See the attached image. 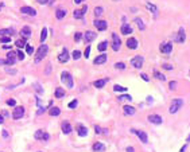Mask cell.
I'll use <instances>...</instances> for the list:
<instances>
[{
  "label": "cell",
  "mask_w": 190,
  "mask_h": 152,
  "mask_svg": "<svg viewBox=\"0 0 190 152\" xmlns=\"http://www.w3.org/2000/svg\"><path fill=\"white\" fill-rule=\"evenodd\" d=\"M47 51H49V47L46 45H42L39 46V49H38V51H36V55H35V63H38V62H40L42 59L47 55Z\"/></svg>",
  "instance_id": "obj_1"
},
{
  "label": "cell",
  "mask_w": 190,
  "mask_h": 152,
  "mask_svg": "<svg viewBox=\"0 0 190 152\" xmlns=\"http://www.w3.org/2000/svg\"><path fill=\"white\" fill-rule=\"evenodd\" d=\"M182 106H183V100H182V98L172 100L171 105H170V108H168V112H170V113H177Z\"/></svg>",
  "instance_id": "obj_2"
},
{
  "label": "cell",
  "mask_w": 190,
  "mask_h": 152,
  "mask_svg": "<svg viewBox=\"0 0 190 152\" xmlns=\"http://www.w3.org/2000/svg\"><path fill=\"white\" fill-rule=\"evenodd\" d=\"M61 81H62V84H65V85L67 86V88H73V77H71L70 73H67V72H62L61 74Z\"/></svg>",
  "instance_id": "obj_3"
},
{
  "label": "cell",
  "mask_w": 190,
  "mask_h": 152,
  "mask_svg": "<svg viewBox=\"0 0 190 152\" xmlns=\"http://www.w3.org/2000/svg\"><path fill=\"white\" fill-rule=\"evenodd\" d=\"M143 62H144V58H143L141 55H136V57H133V58L131 59V65H132L133 67H136V69H140V67L143 66Z\"/></svg>",
  "instance_id": "obj_4"
},
{
  "label": "cell",
  "mask_w": 190,
  "mask_h": 152,
  "mask_svg": "<svg viewBox=\"0 0 190 152\" xmlns=\"http://www.w3.org/2000/svg\"><path fill=\"white\" fill-rule=\"evenodd\" d=\"M23 115H24V108L23 106H15L12 112V117L15 120H19V119H22Z\"/></svg>",
  "instance_id": "obj_5"
},
{
  "label": "cell",
  "mask_w": 190,
  "mask_h": 152,
  "mask_svg": "<svg viewBox=\"0 0 190 152\" xmlns=\"http://www.w3.org/2000/svg\"><path fill=\"white\" fill-rule=\"evenodd\" d=\"M34 136H35V139H36V140H44V141H47V140L50 139V135L47 133V132H43L42 129L36 131Z\"/></svg>",
  "instance_id": "obj_6"
},
{
  "label": "cell",
  "mask_w": 190,
  "mask_h": 152,
  "mask_svg": "<svg viewBox=\"0 0 190 152\" xmlns=\"http://www.w3.org/2000/svg\"><path fill=\"white\" fill-rule=\"evenodd\" d=\"M147 119H148V121H150V123H152V124H156V125H159V124H162V123H163V119H162L159 115H150Z\"/></svg>",
  "instance_id": "obj_7"
},
{
  "label": "cell",
  "mask_w": 190,
  "mask_h": 152,
  "mask_svg": "<svg viewBox=\"0 0 190 152\" xmlns=\"http://www.w3.org/2000/svg\"><path fill=\"white\" fill-rule=\"evenodd\" d=\"M112 40H113V43H112V49H113V51H117V50L120 49V38L117 36V34H112Z\"/></svg>",
  "instance_id": "obj_8"
},
{
  "label": "cell",
  "mask_w": 190,
  "mask_h": 152,
  "mask_svg": "<svg viewBox=\"0 0 190 152\" xmlns=\"http://www.w3.org/2000/svg\"><path fill=\"white\" fill-rule=\"evenodd\" d=\"M131 131H132V133L137 135V137H139V139H140L144 144L148 141V137H147V133H146V132H143V131H137V129H131Z\"/></svg>",
  "instance_id": "obj_9"
},
{
  "label": "cell",
  "mask_w": 190,
  "mask_h": 152,
  "mask_svg": "<svg viewBox=\"0 0 190 152\" xmlns=\"http://www.w3.org/2000/svg\"><path fill=\"white\" fill-rule=\"evenodd\" d=\"M160 51H162V54H170L172 51V45L168 42H164L160 45Z\"/></svg>",
  "instance_id": "obj_10"
},
{
  "label": "cell",
  "mask_w": 190,
  "mask_h": 152,
  "mask_svg": "<svg viewBox=\"0 0 190 152\" xmlns=\"http://www.w3.org/2000/svg\"><path fill=\"white\" fill-rule=\"evenodd\" d=\"M20 12L24 13V15H30V16H35L36 15V11L32 7H27V5H24V7H22L20 8Z\"/></svg>",
  "instance_id": "obj_11"
},
{
  "label": "cell",
  "mask_w": 190,
  "mask_h": 152,
  "mask_svg": "<svg viewBox=\"0 0 190 152\" xmlns=\"http://www.w3.org/2000/svg\"><path fill=\"white\" fill-rule=\"evenodd\" d=\"M97 38V34L96 32H93V31H86L85 32V35H84V39L86 43H90L92 40H94Z\"/></svg>",
  "instance_id": "obj_12"
},
{
  "label": "cell",
  "mask_w": 190,
  "mask_h": 152,
  "mask_svg": "<svg viewBox=\"0 0 190 152\" xmlns=\"http://www.w3.org/2000/svg\"><path fill=\"white\" fill-rule=\"evenodd\" d=\"M15 62H16V53L11 50L7 54V65H15Z\"/></svg>",
  "instance_id": "obj_13"
},
{
  "label": "cell",
  "mask_w": 190,
  "mask_h": 152,
  "mask_svg": "<svg viewBox=\"0 0 190 152\" xmlns=\"http://www.w3.org/2000/svg\"><path fill=\"white\" fill-rule=\"evenodd\" d=\"M93 24H94V27L97 28L98 31H104V30H106V26H108L105 20H94Z\"/></svg>",
  "instance_id": "obj_14"
},
{
  "label": "cell",
  "mask_w": 190,
  "mask_h": 152,
  "mask_svg": "<svg viewBox=\"0 0 190 152\" xmlns=\"http://www.w3.org/2000/svg\"><path fill=\"white\" fill-rule=\"evenodd\" d=\"M186 39V35H185V30L183 28H179V31H178V35L175 36V42L177 43H183Z\"/></svg>",
  "instance_id": "obj_15"
},
{
  "label": "cell",
  "mask_w": 190,
  "mask_h": 152,
  "mask_svg": "<svg viewBox=\"0 0 190 152\" xmlns=\"http://www.w3.org/2000/svg\"><path fill=\"white\" fill-rule=\"evenodd\" d=\"M106 59H108L106 54H100L98 57H96V58H94L93 63H94V65H102V63L106 62Z\"/></svg>",
  "instance_id": "obj_16"
},
{
  "label": "cell",
  "mask_w": 190,
  "mask_h": 152,
  "mask_svg": "<svg viewBox=\"0 0 190 152\" xmlns=\"http://www.w3.org/2000/svg\"><path fill=\"white\" fill-rule=\"evenodd\" d=\"M58 61H59L61 63H65V62L69 61V53H67L66 49H65L61 54H59V55H58Z\"/></svg>",
  "instance_id": "obj_17"
},
{
  "label": "cell",
  "mask_w": 190,
  "mask_h": 152,
  "mask_svg": "<svg viewBox=\"0 0 190 152\" xmlns=\"http://www.w3.org/2000/svg\"><path fill=\"white\" fill-rule=\"evenodd\" d=\"M123 112L124 115H127V116H132V115H135V108L131 106V105H124L123 106Z\"/></svg>",
  "instance_id": "obj_18"
},
{
  "label": "cell",
  "mask_w": 190,
  "mask_h": 152,
  "mask_svg": "<svg viewBox=\"0 0 190 152\" xmlns=\"http://www.w3.org/2000/svg\"><path fill=\"white\" fill-rule=\"evenodd\" d=\"M146 8L148 9V11H150V12H152L154 13V16H158V8H156V5H154L152 4V3H150V1H148V3H146Z\"/></svg>",
  "instance_id": "obj_19"
},
{
  "label": "cell",
  "mask_w": 190,
  "mask_h": 152,
  "mask_svg": "<svg viewBox=\"0 0 190 152\" xmlns=\"http://www.w3.org/2000/svg\"><path fill=\"white\" fill-rule=\"evenodd\" d=\"M127 47L131 50L137 49V40L135 39V38H129V39L127 40Z\"/></svg>",
  "instance_id": "obj_20"
},
{
  "label": "cell",
  "mask_w": 190,
  "mask_h": 152,
  "mask_svg": "<svg viewBox=\"0 0 190 152\" xmlns=\"http://www.w3.org/2000/svg\"><path fill=\"white\" fill-rule=\"evenodd\" d=\"M120 31H121L123 35H128V34L132 32V27L129 26V24H127V23H124L123 26H121V30H120Z\"/></svg>",
  "instance_id": "obj_21"
},
{
  "label": "cell",
  "mask_w": 190,
  "mask_h": 152,
  "mask_svg": "<svg viewBox=\"0 0 190 152\" xmlns=\"http://www.w3.org/2000/svg\"><path fill=\"white\" fill-rule=\"evenodd\" d=\"M93 151L94 152H104L105 151V145L102 143H100V141H97V143L93 144Z\"/></svg>",
  "instance_id": "obj_22"
},
{
  "label": "cell",
  "mask_w": 190,
  "mask_h": 152,
  "mask_svg": "<svg viewBox=\"0 0 190 152\" xmlns=\"http://www.w3.org/2000/svg\"><path fill=\"white\" fill-rule=\"evenodd\" d=\"M20 34H22V36L26 39V38H28V36H31V28L28 26H24L22 28V31H20Z\"/></svg>",
  "instance_id": "obj_23"
},
{
  "label": "cell",
  "mask_w": 190,
  "mask_h": 152,
  "mask_svg": "<svg viewBox=\"0 0 190 152\" xmlns=\"http://www.w3.org/2000/svg\"><path fill=\"white\" fill-rule=\"evenodd\" d=\"M71 129H73V127H71L70 124L67 123V121H65V123L62 124V132H63V133H66V135H67V133H70Z\"/></svg>",
  "instance_id": "obj_24"
},
{
  "label": "cell",
  "mask_w": 190,
  "mask_h": 152,
  "mask_svg": "<svg viewBox=\"0 0 190 152\" xmlns=\"http://www.w3.org/2000/svg\"><path fill=\"white\" fill-rule=\"evenodd\" d=\"M106 82H108V80H106V78H104V80L94 81V82H93V86H94V88H98V89H100V88H102L104 85H106Z\"/></svg>",
  "instance_id": "obj_25"
},
{
  "label": "cell",
  "mask_w": 190,
  "mask_h": 152,
  "mask_svg": "<svg viewBox=\"0 0 190 152\" xmlns=\"http://www.w3.org/2000/svg\"><path fill=\"white\" fill-rule=\"evenodd\" d=\"M15 34V31H13V28H3V30H0V35L1 36H4V35H13Z\"/></svg>",
  "instance_id": "obj_26"
},
{
  "label": "cell",
  "mask_w": 190,
  "mask_h": 152,
  "mask_svg": "<svg viewBox=\"0 0 190 152\" xmlns=\"http://www.w3.org/2000/svg\"><path fill=\"white\" fill-rule=\"evenodd\" d=\"M55 16H57V19H63L65 16H66V9L58 8L57 12H55Z\"/></svg>",
  "instance_id": "obj_27"
},
{
  "label": "cell",
  "mask_w": 190,
  "mask_h": 152,
  "mask_svg": "<svg viewBox=\"0 0 190 152\" xmlns=\"http://www.w3.org/2000/svg\"><path fill=\"white\" fill-rule=\"evenodd\" d=\"M54 97H55V98H62V97H65V90L62 89V88H57Z\"/></svg>",
  "instance_id": "obj_28"
},
{
  "label": "cell",
  "mask_w": 190,
  "mask_h": 152,
  "mask_svg": "<svg viewBox=\"0 0 190 152\" xmlns=\"http://www.w3.org/2000/svg\"><path fill=\"white\" fill-rule=\"evenodd\" d=\"M49 113H50V116H59L61 115V110H59V108L54 106V108H50Z\"/></svg>",
  "instance_id": "obj_29"
},
{
  "label": "cell",
  "mask_w": 190,
  "mask_h": 152,
  "mask_svg": "<svg viewBox=\"0 0 190 152\" xmlns=\"http://www.w3.org/2000/svg\"><path fill=\"white\" fill-rule=\"evenodd\" d=\"M77 132H78V135H80L81 137H84V136H86V135H88V129H86L85 127H82V125H80V127H78V129H77Z\"/></svg>",
  "instance_id": "obj_30"
},
{
  "label": "cell",
  "mask_w": 190,
  "mask_h": 152,
  "mask_svg": "<svg viewBox=\"0 0 190 152\" xmlns=\"http://www.w3.org/2000/svg\"><path fill=\"white\" fill-rule=\"evenodd\" d=\"M15 45L18 46L19 49H23V47H26V39H24V38H23V39H18L16 40V42H15Z\"/></svg>",
  "instance_id": "obj_31"
},
{
  "label": "cell",
  "mask_w": 190,
  "mask_h": 152,
  "mask_svg": "<svg viewBox=\"0 0 190 152\" xmlns=\"http://www.w3.org/2000/svg\"><path fill=\"white\" fill-rule=\"evenodd\" d=\"M73 16H74L75 19H81L82 16H84V12H82V9H75L74 12H73Z\"/></svg>",
  "instance_id": "obj_32"
},
{
  "label": "cell",
  "mask_w": 190,
  "mask_h": 152,
  "mask_svg": "<svg viewBox=\"0 0 190 152\" xmlns=\"http://www.w3.org/2000/svg\"><path fill=\"white\" fill-rule=\"evenodd\" d=\"M106 47H108V42L104 40V42H101V43L98 45L97 49H98V51H101V53H102V51H105V50H106Z\"/></svg>",
  "instance_id": "obj_33"
},
{
  "label": "cell",
  "mask_w": 190,
  "mask_h": 152,
  "mask_svg": "<svg viewBox=\"0 0 190 152\" xmlns=\"http://www.w3.org/2000/svg\"><path fill=\"white\" fill-rule=\"evenodd\" d=\"M46 38H47V28H43V30H42V32H40V42H42V43H44Z\"/></svg>",
  "instance_id": "obj_34"
},
{
  "label": "cell",
  "mask_w": 190,
  "mask_h": 152,
  "mask_svg": "<svg viewBox=\"0 0 190 152\" xmlns=\"http://www.w3.org/2000/svg\"><path fill=\"white\" fill-rule=\"evenodd\" d=\"M71 57H73V59H74V61H78V59L81 58V51H78V50H74V51L71 53Z\"/></svg>",
  "instance_id": "obj_35"
},
{
  "label": "cell",
  "mask_w": 190,
  "mask_h": 152,
  "mask_svg": "<svg viewBox=\"0 0 190 152\" xmlns=\"http://www.w3.org/2000/svg\"><path fill=\"white\" fill-rule=\"evenodd\" d=\"M135 23L137 24V27H139L140 30H144V28H146V26H144V23H143V20H141V19L136 18V19H135Z\"/></svg>",
  "instance_id": "obj_36"
},
{
  "label": "cell",
  "mask_w": 190,
  "mask_h": 152,
  "mask_svg": "<svg viewBox=\"0 0 190 152\" xmlns=\"http://www.w3.org/2000/svg\"><path fill=\"white\" fill-rule=\"evenodd\" d=\"M113 90H115V92H127V88L120 86V85H115L113 86Z\"/></svg>",
  "instance_id": "obj_37"
},
{
  "label": "cell",
  "mask_w": 190,
  "mask_h": 152,
  "mask_svg": "<svg viewBox=\"0 0 190 152\" xmlns=\"http://www.w3.org/2000/svg\"><path fill=\"white\" fill-rule=\"evenodd\" d=\"M154 74H155V77H156L158 80H160V81H164V80H166V76H163V74H160V73H159V72H156V70H155V72H154Z\"/></svg>",
  "instance_id": "obj_38"
},
{
  "label": "cell",
  "mask_w": 190,
  "mask_h": 152,
  "mask_svg": "<svg viewBox=\"0 0 190 152\" xmlns=\"http://www.w3.org/2000/svg\"><path fill=\"white\" fill-rule=\"evenodd\" d=\"M102 11H104L102 7H96V8H94V15H96V16H100L102 13Z\"/></svg>",
  "instance_id": "obj_39"
},
{
  "label": "cell",
  "mask_w": 190,
  "mask_h": 152,
  "mask_svg": "<svg viewBox=\"0 0 190 152\" xmlns=\"http://www.w3.org/2000/svg\"><path fill=\"white\" fill-rule=\"evenodd\" d=\"M121 100H128V101H131V100H132V97H131L129 94H124V96H119V101H121Z\"/></svg>",
  "instance_id": "obj_40"
},
{
  "label": "cell",
  "mask_w": 190,
  "mask_h": 152,
  "mask_svg": "<svg viewBox=\"0 0 190 152\" xmlns=\"http://www.w3.org/2000/svg\"><path fill=\"white\" fill-rule=\"evenodd\" d=\"M0 42L1 43H8V42H11V36H1L0 38Z\"/></svg>",
  "instance_id": "obj_41"
},
{
  "label": "cell",
  "mask_w": 190,
  "mask_h": 152,
  "mask_svg": "<svg viewBox=\"0 0 190 152\" xmlns=\"http://www.w3.org/2000/svg\"><path fill=\"white\" fill-rule=\"evenodd\" d=\"M26 51H27V54H34V47L32 46H30V45H26Z\"/></svg>",
  "instance_id": "obj_42"
},
{
  "label": "cell",
  "mask_w": 190,
  "mask_h": 152,
  "mask_svg": "<svg viewBox=\"0 0 190 152\" xmlns=\"http://www.w3.org/2000/svg\"><path fill=\"white\" fill-rule=\"evenodd\" d=\"M168 88H170V90H175L177 89V82H175V81H171V82L168 84Z\"/></svg>",
  "instance_id": "obj_43"
},
{
  "label": "cell",
  "mask_w": 190,
  "mask_h": 152,
  "mask_svg": "<svg viewBox=\"0 0 190 152\" xmlns=\"http://www.w3.org/2000/svg\"><path fill=\"white\" fill-rule=\"evenodd\" d=\"M77 104H78V102H77V100H73V101H70V102H69V105H67V106L70 108V109H74V108L77 106Z\"/></svg>",
  "instance_id": "obj_44"
},
{
  "label": "cell",
  "mask_w": 190,
  "mask_h": 152,
  "mask_svg": "<svg viewBox=\"0 0 190 152\" xmlns=\"http://www.w3.org/2000/svg\"><path fill=\"white\" fill-rule=\"evenodd\" d=\"M89 55H90V46H88L84 51V57L85 58H89Z\"/></svg>",
  "instance_id": "obj_45"
},
{
  "label": "cell",
  "mask_w": 190,
  "mask_h": 152,
  "mask_svg": "<svg viewBox=\"0 0 190 152\" xmlns=\"http://www.w3.org/2000/svg\"><path fill=\"white\" fill-rule=\"evenodd\" d=\"M16 55H18V58L20 59V61H23V59H24V57H26V55H24V53H23L22 50H19L18 53H16Z\"/></svg>",
  "instance_id": "obj_46"
},
{
  "label": "cell",
  "mask_w": 190,
  "mask_h": 152,
  "mask_svg": "<svg viewBox=\"0 0 190 152\" xmlns=\"http://www.w3.org/2000/svg\"><path fill=\"white\" fill-rule=\"evenodd\" d=\"M81 38H82V34H81V32H75V34H74V40H75V42H78Z\"/></svg>",
  "instance_id": "obj_47"
},
{
  "label": "cell",
  "mask_w": 190,
  "mask_h": 152,
  "mask_svg": "<svg viewBox=\"0 0 190 152\" xmlns=\"http://www.w3.org/2000/svg\"><path fill=\"white\" fill-rule=\"evenodd\" d=\"M15 104H16V101H15L13 98L7 100V105H9V106H15Z\"/></svg>",
  "instance_id": "obj_48"
},
{
  "label": "cell",
  "mask_w": 190,
  "mask_h": 152,
  "mask_svg": "<svg viewBox=\"0 0 190 152\" xmlns=\"http://www.w3.org/2000/svg\"><path fill=\"white\" fill-rule=\"evenodd\" d=\"M115 67H116V69H125V65H124L123 62H117L115 65Z\"/></svg>",
  "instance_id": "obj_49"
},
{
  "label": "cell",
  "mask_w": 190,
  "mask_h": 152,
  "mask_svg": "<svg viewBox=\"0 0 190 152\" xmlns=\"http://www.w3.org/2000/svg\"><path fill=\"white\" fill-rule=\"evenodd\" d=\"M7 73L8 74H16V70L15 69H7Z\"/></svg>",
  "instance_id": "obj_50"
},
{
  "label": "cell",
  "mask_w": 190,
  "mask_h": 152,
  "mask_svg": "<svg viewBox=\"0 0 190 152\" xmlns=\"http://www.w3.org/2000/svg\"><path fill=\"white\" fill-rule=\"evenodd\" d=\"M36 1H38L39 4H47V3H49V0H36Z\"/></svg>",
  "instance_id": "obj_51"
},
{
  "label": "cell",
  "mask_w": 190,
  "mask_h": 152,
  "mask_svg": "<svg viewBox=\"0 0 190 152\" xmlns=\"http://www.w3.org/2000/svg\"><path fill=\"white\" fill-rule=\"evenodd\" d=\"M94 131H96V133H101V132H102L101 128H100V127H97V125L94 127Z\"/></svg>",
  "instance_id": "obj_52"
},
{
  "label": "cell",
  "mask_w": 190,
  "mask_h": 152,
  "mask_svg": "<svg viewBox=\"0 0 190 152\" xmlns=\"http://www.w3.org/2000/svg\"><path fill=\"white\" fill-rule=\"evenodd\" d=\"M140 76H141V78H143V80H144V81H148V77H147V74H144V73H141Z\"/></svg>",
  "instance_id": "obj_53"
},
{
  "label": "cell",
  "mask_w": 190,
  "mask_h": 152,
  "mask_svg": "<svg viewBox=\"0 0 190 152\" xmlns=\"http://www.w3.org/2000/svg\"><path fill=\"white\" fill-rule=\"evenodd\" d=\"M163 67L166 70H172V66H170V65H163Z\"/></svg>",
  "instance_id": "obj_54"
},
{
  "label": "cell",
  "mask_w": 190,
  "mask_h": 152,
  "mask_svg": "<svg viewBox=\"0 0 190 152\" xmlns=\"http://www.w3.org/2000/svg\"><path fill=\"white\" fill-rule=\"evenodd\" d=\"M35 88H36V90H38L39 93H42V92H43V90H42V89H40V88H39V85H38V84H36V85H35Z\"/></svg>",
  "instance_id": "obj_55"
},
{
  "label": "cell",
  "mask_w": 190,
  "mask_h": 152,
  "mask_svg": "<svg viewBox=\"0 0 190 152\" xmlns=\"http://www.w3.org/2000/svg\"><path fill=\"white\" fill-rule=\"evenodd\" d=\"M4 63L7 65V59H5V61L4 59H0V65H4Z\"/></svg>",
  "instance_id": "obj_56"
},
{
  "label": "cell",
  "mask_w": 190,
  "mask_h": 152,
  "mask_svg": "<svg viewBox=\"0 0 190 152\" xmlns=\"http://www.w3.org/2000/svg\"><path fill=\"white\" fill-rule=\"evenodd\" d=\"M3 137H8V133L5 131H3Z\"/></svg>",
  "instance_id": "obj_57"
},
{
  "label": "cell",
  "mask_w": 190,
  "mask_h": 152,
  "mask_svg": "<svg viewBox=\"0 0 190 152\" xmlns=\"http://www.w3.org/2000/svg\"><path fill=\"white\" fill-rule=\"evenodd\" d=\"M127 152H133V148L132 147H128V148H127Z\"/></svg>",
  "instance_id": "obj_58"
},
{
  "label": "cell",
  "mask_w": 190,
  "mask_h": 152,
  "mask_svg": "<svg viewBox=\"0 0 190 152\" xmlns=\"http://www.w3.org/2000/svg\"><path fill=\"white\" fill-rule=\"evenodd\" d=\"M3 123H4V119H3V116L0 115V124H3Z\"/></svg>",
  "instance_id": "obj_59"
},
{
  "label": "cell",
  "mask_w": 190,
  "mask_h": 152,
  "mask_svg": "<svg viewBox=\"0 0 190 152\" xmlns=\"http://www.w3.org/2000/svg\"><path fill=\"white\" fill-rule=\"evenodd\" d=\"M75 4H80V3H82V0H74Z\"/></svg>",
  "instance_id": "obj_60"
},
{
  "label": "cell",
  "mask_w": 190,
  "mask_h": 152,
  "mask_svg": "<svg viewBox=\"0 0 190 152\" xmlns=\"http://www.w3.org/2000/svg\"><path fill=\"white\" fill-rule=\"evenodd\" d=\"M185 149H186V145H183V147L181 148V151H179V152H185Z\"/></svg>",
  "instance_id": "obj_61"
},
{
  "label": "cell",
  "mask_w": 190,
  "mask_h": 152,
  "mask_svg": "<svg viewBox=\"0 0 190 152\" xmlns=\"http://www.w3.org/2000/svg\"><path fill=\"white\" fill-rule=\"evenodd\" d=\"M187 141H190V135H189V137H187Z\"/></svg>",
  "instance_id": "obj_62"
},
{
  "label": "cell",
  "mask_w": 190,
  "mask_h": 152,
  "mask_svg": "<svg viewBox=\"0 0 190 152\" xmlns=\"http://www.w3.org/2000/svg\"><path fill=\"white\" fill-rule=\"evenodd\" d=\"M115 1H117V0H115Z\"/></svg>",
  "instance_id": "obj_63"
}]
</instances>
